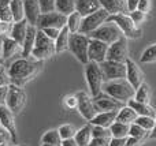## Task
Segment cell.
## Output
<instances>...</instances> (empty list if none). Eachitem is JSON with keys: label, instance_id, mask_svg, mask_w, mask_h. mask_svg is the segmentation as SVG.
Returning a JSON list of instances; mask_svg holds the SVG:
<instances>
[{"label": "cell", "instance_id": "6da1fadb", "mask_svg": "<svg viewBox=\"0 0 156 146\" xmlns=\"http://www.w3.org/2000/svg\"><path fill=\"white\" fill-rule=\"evenodd\" d=\"M43 67L41 60H29V59H18L10 66L8 75L11 79V85L18 87H23L29 81H32Z\"/></svg>", "mask_w": 156, "mask_h": 146}, {"label": "cell", "instance_id": "7a4b0ae2", "mask_svg": "<svg viewBox=\"0 0 156 146\" xmlns=\"http://www.w3.org/2000/svg\"><path fill=\"white\" fill-rule=\"evenodd\" d=\"M103 92L123 104L129 103L136 96V89L127 82V79H116V81L104 82Z\"/></svg>", "mask_w": 156, "mask_h": 146}, {"label": "cell", "instance_id": "3957f363", "mask_svg": "<svg viewBox=\"0 0 156 146\" xmlns=\"http://www.w3.org/2000/svg\"><path fill=\"white\" fill-rule=\"evenodd\" d=\"M85 76L89 86L92 97H97L103 92V85H104V74L101 70V64L94 62H89L85 66Z\"/></svg>", "mask_w": 156, "mask_h": 146}, {"label": "cell", "instance_id": "277c9868", "mask_svg": "<svg viewBox=\"0 0 156 146\" xmlns=\"http://www.w3.org/2000/svg\"><path fill=\"white\" fill-rule=\"evenodd\" d=\"M56 55V49H55V41L51 40L43 30L37 29V36H36V44L33 48L32 56L34 60H41L44 62L48 57H52Z\"/></svg>", "mask_w": 156, "mask_h": 146}, {"label": "cell", "instance_id": "5b68a950", "mask_svg": "<svg viewBox=\"0 0 156 146\" xmlns=\"http://www.w3.org/2000/svg\"><path fill=\"white\" fill-rule=\"evenodd\" d=\"M89 36L76 33V34H70V41H69V51L77 57V60L82 64H88L89 63Z\"/></svg>", "mask_w": 156, "mask_h": 146}, {"label": "cell", "instance_id": "8992f818", "mask_svg": "<svg viewBox=\"0 0 156 146\" xmlns=\"http://www.w3.org/2000/svg\"><path fill=\"white\" fill-rule=\"evenodd\" d=\"M108 22H114L116 26L121 29L122 34L126 38H140L141 36V30L136 26V23L132 21V18L129 16V14H118V15H110Z\"/></svg>", "mask_w": 156, "mask_h": 146}, {"label": "cell", "instance_id": "52a82bcc", "mask_svg": "<svg viewBox=\"0 0 156 146\" xmlns=\"http://www.w3.org/2000/svg\"><path fill=\"white\" fill-rule=\"evenodd\" d=\"M122 36L123 34H122L121 29H119L114 22H108L107 21L104 25H101L97 30H94L93 33H90L89 37L94 38V40L103 41V42H105L107 45H111V44H114L115 41H118Z\"/></svg>", "mask_w": 156, "mask_h": 146}, {"label": "cell", "instance_id": "ba28073f", "mask_svg": "<svg viewBox=\"0 0 156 146\" xmlns=\"http://www.w3.org/2000/svg\"><path fill=\"white\" fill-rule=\"evenodd\" d=\"M108 18H110V14L105 10L100 8L99 11H96V12L90 14V15L85 16V18L82 19V25H81L80 33L81 34L89 36L90 33H93L94 30L99 29L101 25H104L105 22L108 21Z\"/></svg>", "mask_w": 156, "mask_h": 146}, {"label": "cell", "instance_id": "9c48e42d", "mask_svg": "<svg viewBox=\"0 0 156 146\" xmlns=\"http://www.w3.org/2000/svg\"><path fill=\"white\" fill-rule=\"evenodd\" d=\"M25 104H26V93H25V90L22 87L10 85L7 98H5V107L14 115H18L23 109Z\"/></svg>", "mask_w": 156, "mask_h": 146}, {"label": "cell", "instance_id": "30bf717a", "mask_svg": "<svg viewBox=\"0 0 156 146\" xmlns=\"http://www.w3.org/2000/svg\"><path fill=\"white\" fill-rule=\"evenodd\" d=\"M107 60L116 63H126L129 60V46H127V38L122 36L118 41L108 46Z\"/></svg>", "mask_w": 156, "mask_h": 146}, {"label": "cell", "instance_id": "8fae6325", "mask_svg": "<svg viewBox=\"0 0 156 146\" xmlns=\"http://www.w3.org/2000/svg\"><path fill=\"white\" fill-rule=\"evenodd\" d=\"M101 70L104 74V81L111 82L116 79H126V63H116L111 60H105L101 64Z\"/></svg>", "mask_w": 156, "mask_h": 146}, {"label": "cell", "instance_id": "7c38bea8", "mask_svg": "<svg viewBox=\"0 0 156 146\" xmlns=\"http://www.w3.org/2000/svg\"><path fill=\"white\" fill-rule=\"evenodd\" d=\"M67 25V16L63 14L54 11V12H47L41 14L37 22L38 29H47V27H55V29H60L66 27Z\"/></svg>", "mask_w": 156, "mask_h": 146}, {"label": "cell", "instance_id": "4fadbf2b", "mask_svg": "<svg viewBox=\"0 0 156 146\" xmlns=\"http://www.w3.org/2000/svg\"><path fill=\"white\" fill-rule=\"evenodd\" d=\"M93 103L97 114H100V112H111V111L119 112L125 107L123 103L115 100V98H112L111 96L105 94V93H100L97 97H94Z\"/></svg>", "mask_w": 156, "mask_h": 146}, {"label": "cell", "instance_id": "5bb4252c", "mask_svg": "<svg viewBox=\"0 0 156 146\" xmlns=\"http://www.w3.org/2000/svg\"><path fill=\"white\" fill-rule=\"evenodd\" d=\"M77 100H78V111H80L81 116L85 117L89 123L94 119V116L97 115V111L94 108L93 98L89 97V94H86L85 92H78L77 93Z\"/></svg>", "mask_w": 156, "mask_h": 146}, {"label": "cell", "instance_id": "9a60e30c", "mask_svg": "<svg viewBox=\"0 0 156 146\" xmlns=\"http://www.w3.org/2000/svg\"><path fill=\"white\" fill-rule=\"evenodd\" d=\"M108 46L110 45H107V44L103 42V41L90 38V40H89V51H88L89 62H94V63H99V64H103V63L107 60Z\"/></svg>", "mask_w": 156, "mask_h": 146}, {"label": "cell", "instance_id": "2e32d148", "mask_svg": "<svg viewBox=\"0 0 156 146\" xmlns=\"http://www.w3.org/2000/svg\"><path fill=\"white\" fill-rule=\"evenodd\" d=\"M0 126L10 133L11 138H12V144H16L18 139H16V126L14 114L5 105H0Z\"/></svg>", "mask_w": 156, "mask_h": 146}, {"label": "cell", "instance_id": "e0dca14e", "mask_svg": "<svg viewBox=\"0 0 156 146\" xmlns=\"http://www.w3.org/2000/svg\"><path fill=\"white\" fill-rule=\"evenodd\" d=\"M126 79L134 89H138L141 85L144 83V74L141 71V68L133 62L132 59H129L126 62Z\"/></svg>", "mask_w": 156, "mask_h": 146}, {"label": "cell", "instance_id": "ac0fdd59", "mask_svg": "<svg viewBox=\"0 0 156 146\" xmlns=\"http://www.w3.org/2000/svg\"><path fill=\"white\" fill-rule=\"evenodd\" d=\"M23 8H25V19L30 26H37L38 18L41 15L40 4L38 0H23Z\"/></svg>", "mask_w": 156, "mask_h": 146}, {"label": "cell", "instance_id": "d6986e66", "mask_svg": "<svg viewBox=\"0 0 156 146\" xmlns=\"http://www.w3.org/2000/svg\"><path fill=\"white\" fill-rule=\"evenodd\" d=\"M103 10H105L110 15H118V14H126V0H99Z\"/></svg>", "mask_w": 156, "mask_h": 146}, {"label": "cell", "instance_id": "ffe728a7", "mask_svg": "<svg viewBox=\"0 0 156 146\" xmlns=\"http://www.w3.org/2000/svg\"><path fill=\"white\" fill-rule=\"evenodd\" d=\"M101 8L99 0H77L76 3V11L82 18L96 12Z\"/></svg>", "mask_w": 156, "mask_h": 146}, {"label": "cell", "instance_id": "44dd1931", "mask_svg": "<svg viewBox=\"0 0 156 146\" xmlns=\"http://www.w3.org/2000/svg\"><path fill=\"white\" fill-rule=\"evenodd\" d=\"M36 36H37V27L29 25L26 37H25V41H23V44H22V56H23L25 59L32 56L33 48H34V44H36Z\"/></svg>", "mask_w": 156, "mask_h": 146}, {"label": "cell", "instance_id": "7402d4cb", "mask_svg": "<svg viewBox=\"0 0 156 146\" xmlns=\"http://www.w3.org/2000/svg\"><path fill=\"white\" fill-rule=\"evenodd\" d=\"M116 116L118 112L116 111H111V112H100L94 116V119L90 122L92 126H100V127H105L110 128L114 123L116 122Z\"/></svg>", "mask_w": 156, "mask_h": 146}, {"label": "cell", "instance_id": "603a6c76", "mask_svg": "<svg viewBox=\"0 0 156 146\" xmlns=\"http://www.w3.org/2000/svg\"><path fill=\"white\" fill-rule=\"evenodd\" d=\"M18 52L22 53V46L16 42L15 40H12L11 37H5L2 42V57L3 59H10L14 55H16Z\"/></svg>", "mask_w": 156, "mask_h": 146}, {"label": "cell", "instance_id": "cb8c5ba5", "mask_svg": "<svg viewBox=\"0 0 156 146\" xmlns=\"http://www.w3.org/2000/svg\"><path fill=\"white\" fill-rule=\"evenodd\" d=\"M27 29H29V23H27L26 19L18 22V23H14L12 26H11V30H10L11 38L15 40L16 42L22 46V44H23V41H25V37H26Z\"/></svg>", "mask_w": 156, "mask_h": 146}, {"label": "cell", "instance_id": "d4e9b609", "mask_svg": "<svg viewBox=\"0 0 156 146\" xmlns=\"http://www.w3.org/2000/svg\"><path fill=\"white\" fill-rule=\"evenodd\" d=\"M127 105H129L132 109H134L136 114H137L138 116L156 117V111L149 105V104H141V103H138V101H136L134 98H133V100H130L129 103H127Z\"/></svg>", "mask_w": 156, "mask_h": 146}, {"label": "cell", "instance_id": "484cf974", "mask_svg": "<svg viewBox=\"0 0 156 146\" xmlns=\"http://www.w3.org/2000/svg\"><path fill=\"white\" fill-rule=\"evenodd\" d=\"M138 115L136 114L134 109H132L129 105H125L121 111L118 112V116H116V122L119 123H125V124H133L136 123Z\"/></svg>", "mask_w": 156, "mask_h": 146}, {"label": "cell", "instance_id": "4316f807", "mask_svg": "<svg viewBox=\"0 0 156 146\" xmlns=\"http://www.w3.org/2000/svg\"><path fill=\"white\" fill-rule=\"evenodd\" d=\"M92 138H93V137H92V124L90 123L83 126L82 128H80V130L77 131L76 137H74L78 146H89Z\"/></svg>", "mask_w": 156, "mask_h": 146}, {"label": "cell", "instance_id": "83f0119b", "mask_svg": "<svg viewBox=\"0 0 156 146\" xmlns=\"http://www.w3.org/2000/svg\"><path fill=\"white\" fill-rule=\"evenodd\" d=\"M70 34L67 27H63L60 30L59 37L55 40V49H56V53H62L66 49H69V41H70Z\"/></svg>", "mask_w": 156, "mask_h": 146}, {"label": "cell", "instance_id": "f1b7e54d", "mask_svg": "<svg viewBox=\"0 0 156 146\" xmlns=\"http://www.w3.org/2000/svg\"><path fill=\"white\" fill-rule=\"evenodd\" d=\"M10 10L12 14L14 23L23 21L25 19V8H23V0H11L10 2Z\"/></svg>", "mask_w": 156, "mask_h": 146}, {"label": "cell", "instance_id": "f546056e", "mask_svg": "<svg viewBox=\"0 0 156 146\" xmlns=\"http://www.w3.org/2000/svg\"><path fill=\"white\" fill-rule=\"evenodd\" d=\"M76 3L77 0H56L55 3V10L63 15L69 16L70 14L76 12Z\"/></svg>", "mask_w": 156, "mask_h": 146}, {"label": "cell", "instance_id": "4dcf8cb0", "mask_svg": "<svg viewBox=\"0 0 156 146\" xmlns=\"http://www.w3.org/2000/svg\"><path fill=\"white\" fill-rule=\"evenodd\" d=\"M110 130H111V135H112V138H129L130 124H125V123L115 122L110 127Z\"/></svg>", "mask_w": 156, "mask_h": 146}, {"label": "cell", "instance_id": "1f68e13d", "mask_svg": "<svg viewBox=\"0 0 156 146\" xmlns=\"http://www.w3.org/2000/svg\"><path fill=\"white\" fill-rule=\"evenodd\" d=\"M82 16L77 12H73L67 16V25L66 27L69 29V32L71 34H76V33H80V29H81V25H82Z\"/></svg>", "mask_w": 156, "mask_h": 146}, {"label": "cell", "instance_id": "d6a6232c", "mask_svg": "<svg viewBox=\"0 0 156 146\" xmlns=\"http://www.w3.org/2000/svg\"><path fill=\"white\" fill-rule=\"evenodd\" d=\"M134 100L141 104H149V101H151V93H149V86L145 82L138 89H136Z\"/></svg>", "mask_w": 156, "mask_h": 146}, {"label": "cell", "instance_id": "836d02e7", "mask_svg": "<svg viewBox=\"0 0 156 146\" xmlns=\"http://www.w3.org/2000/svg\"><path fill=\"white\" fill-rule=\"evenodd\" d=\"M41 144H51L55 146H62V138L58 130H48L41 138Z\"/></svg>", "mask_w": 156, "mask_h": 146}, {"label": "cell", "instance_id": "e575fe53", "mask_svg": "<svg viewBox=\"0 0 156 146\" xmlns=\"http://www.w3.org/2000/svg\"><path fill=\"white\" fill-rule=\"evenodd\" d=\"M141 63H155L156 62V44L149 45L145 51L143 52L140 57Z\"/></svg>", "mask_w": 156, "mask_h": 146}, {"label": "cell", "instance_id": "d590c367", "mask_svg": "<svg viewBox=\"0 0 156 146\" xmlns=\"http://www.w3.org/2000/svg\"><path fill=\"white\" fill-rule=\"evenodd\" d=\"M58 131H59V134H60V138H62V141H63V139L74 138V137H76V134H77L76 127H74V126H71V124H63V126H60V127L58 128Z\"/></svg>", "mask_w": 156, "mask_h": 146}, {"label": "cell", "instance_id": "8d00e7d4", "mask_svg": "<svg viewBox=\"0 0 156 146\" xmlns=\"http://www.w3.org/2000/svg\"><path fill=\"white\" fill-rule=\"evenodd\" d=\"M136 124H138L140 127H143L145 131H152V128L155 127V117L138 116L137 120H136Z\"/></svg>", "mask_w": 156, "mask_h": 146}, {"label": "cell", "instance_id": "74e56055", "mask_svg": "<svg viewBox=\"0 0 156 146\" xmlns=\"http://www.w3.org/2000/svg\"><path fill=\"white\" fill-rule=\"evenodd\" d=\"M92 137L93 138H107L111 139V130L105 127H100V126H92Z\"/></svg>", "mask_w": 156, "mask_h": 146}, {"label": "cell", "instance_id": "f35d334b", "mask_svg": "<svg viewBox=\"0 0 156 146\" xmlns=\"http://www.w3.org/2000/svg\"><path fill=\"white\" fill-rule=\"evenodd\" d=\"M147 135H148V131H145L143 127H140V126L136 124V123L130 124L129 137H133V138H140V139H144Z\"/></svg>", "mask_w": 156, "mask_h": 146}, {"label": "cell", "instance_id": "ab89813d", "mask_svg": "<svg viewBox=\"0 0 156 146\" xmlns=\"http://www.w3.org/2000/svg\"><path fill=\"white\" fill-rule=\"evenodd\" d=\"M55 3H56V0H38L41 14L54 12V11H56L55 10Z\"/></svg>", "mask_w": 156, "mask_h": 146}, {"label": "cell", "instance_id": "60d3db41", "mask_svg": "<svg viewBox=\"0 0 156 146\" xmlns=\"http://www.w3.org/2000/svg\"><path fill=\"white\" fill-rule=\"evenodd\" d=\"M129 16L132 18V21L136 23V26H137V25L143 23V22L145 21L147 14H145V12H143V11L136 10V11H133V12H130V14H129Z\"/></svg>", "mask_w": 156, "mask_h": 146}, {"label": "cell", "instance_id": "b9f144b4", "mask_svg": "<svg viewBox=\"0 0 156 146\" xmlns=\"http://www.w3.org/2000/svg\"><path fill=\"white\" fill-rule=\"evenodd\" d=\"M11 85V79L10 75H8V70L2 66L0 67V86H10Z\"/></svg>", "mask_w": 156, "mask_h": 146}, {"label": "cell", "instance_id": "7bdbcfd3", "mask_svg": "<svg viewBox=\"0 0 156 146\" xmlns=\"http://www.w3.org/2000/svg\"><path fill=\"white\" fill-rule=\"evenodd\" d=\"M10 142H12V138H11L10 133H8L4 127L0 126V146H8Z\"/></svg>", "mask_w": 156, "mask_h": 146}, {"label": "cell", "instance_id": "ee69618b", "mask_svg": "<svg viewBox=\"0 0 156 146\" xmlns=\"http://www.w3.org/2000/svg\"><path fill=\"white\" fill-rule=\"evenodd\" d=\"M40 30H43V32L54 41L56 40V38L59 37V34H60V29H55V27H47V29H40Z\"/></svg>", "mask_w": 156, "mask_h": 146}, {"label": "cell", "instance_id": "f6af8a7d", "mask_svg": "<svg viewBox=\"0 0 156 146\" xmlns=\"http://www.w3.org/2000/svg\"><path fill=\"white\" fill-rule=\"evenodd\" d=\"M65 104L69 109H73L78 107V100H77V96H67L65 98Z\"/></svg>", "mask_w": 156, "mask_h": 146}, {"label": "cell", "instance_id": "bcb514c9", "mask_svg": "<svg viewBox=\"0 0 156 146\" xmlns=\"http://www.w3.org/2000/svg\"><path fill=\"white\" fill-rule=\"evenodd\" d=\"M89 146H110V139H107V138H92Z\"/></svg>", "mask_w": 156, "mask_h": 146}, {"label": "cell", "instance_id": "7dc6e473", "mask_svg": "<svg viewBox=\"0 0 156 146\" xmlns=\"http://www.w3.org/2000/svg\"><path fill=\"white\" fill-rule=\"evenodd\" d=\"M138 11H143V12H149L151 11V0H140L138 2Z\"/></svg>", "mask_w": 156, "mask_h": 146}, {"label": "cell", "instance_id": "c3c4849f", "mask_svg": "<svg viewBox=\"0 0 156 146\" xmlns=\"http://www.w3.org/2000/svg\"><path fill=\"white\" fill-rule=\"evenodd\" d=\"M144 142V139H140V138H133V137H129L126 139V144L125 146H141Z\"/></svg>", "mask_w": 156, "mask_h": 146}, {"label": "cell", "instance_id": "681fc988", "mask_svg": "<svg viewBox=\"0 0 156 146\" xmlns=\"http://www.w3.org/2000/svg\"><path fill=\"white\" fill-rule=\"evenodd\" d=\"M8 87L10 86H0V105H5V98L8 94Z\"/></svg>", "mask_w": 156, "mask_h": 146}, {"label": "cell", "instance_id": "f907efd6", "mask_svg": "<svg viewBox=\"0 0 156 146\" xmlns=\"http://www.w3.org/2000/svg\"><path fill=\"white\" fill-rule=\"evenodd\" d=\"M138 2L140 0H126V7H127V11L129 12H133L138 8Z\"/></svg>", "mask_w": 156, "mask_h": 146}, {"label": "cell", "instance_id": "816d5d0a", "mask_svg": "<svg viewBox=\"0 0 156 146\" xmlns=\"http://www.w3.org/2000/svg\"><path fill=\"white\" fill-rule=\"evenodd\" d=\"M127 138H111L110 146H125Z\"/></svg>", "mask_w": 156, "mask_h": 146}, {"label": "cell", "instance_id": "f5cc1de1", "mask_svg": "<svg viewBox=\"0 0 156 146\" xmlns=\"http://www.w3.org/2000/svg\"><path fill=\"white\" fill-rule=\"evenodd\" d=\"M10 2L11 0H0V16L3 15V12H4L8 7H10Z\"/></svg>", "mask_w": 156, "mask_h": 146}, {"label": "cell", "instance_id": "db71d44e", "mask_svg": "<svg viewBox=\"0 0 156 146\" xmlns=\"http://www.w3.org/2000/svg\"><path fill=\"white\" fill-rule=\"evenodd\" d=\"M62 146H78V144L74 138H70V139H63Z\"/></svg>", "mask_w": 156, "mask_h": 146}, {"label": "cell", "instance_id": "11a10c76", "mask_svg": "<svg viewBox=\"0 0 156 146\" xmlns=\"http://www.w3.org/2000/svg\"><path fill=\"white\" fill-rule=\"evenodd\" d=\"M8 27H10V23H5V22H0V36L4 34V33L8 30Z\"/></svg>", "mask_w": 156, "mask_h": 146}, {"label": "cell", "instance_id": "9f6ffc18", "mask_svg": "<svg viewBox=\"0 0 156 146\" xmlns=\"http://www.w3.org/2000/svg\"><path fill=\"white\" fill-rule=\"evenodd\" d=\"M149 138H151V139H156V117H155V127L152 128L151 134H149Z\"/></svg>", "mask_w": 156, "mask_h": 146}, {"label": "cell", "instance_id": "6f0895ef", "mask_svg": "<svg viewBox=\"0 0 156 146\" xmlns=\"http://www.w3.org/2000/svg\"><path fill=\"white\" fill-rule=\"evenodd\" d=\"M3 63H4V59H3V57L0 56V67H2V66H3Z\"/></svg>", "mask_w": 156, "mask_h": 146}, {"label": "cell", "instance_id": "680465c9", "mask_svg": "<svg viewBox=\"0 0 156 146\" xmlns=\"http://www.w3.org/2000/svg\"><path fill=\"white\" fill-rule=\"evenodd\" d=\"M41 146H55V145H51V144H41Z\"/></svg>", "mask_w": 156, "mask_h": 146}, {"label": "cell", "instance_id": "91938a15", "mask_svg": "<svg viewBox=\"0 0 156 146\" xmlns=\"http://www.w3.org/2000/svg\"><path fill=\"white\" fill-rule=\"evenodd\" d=\"M16 146H22V145H16Z\"/></svg>", "mask_w": 156, "mask_h": 146}, {"label": "cell", "instance_id": "94428289", "mask_svg": "<svg viewBox=\"0 0 156 146\" xmlns=\"http://www.w3.org/2000/svg\"><path fill=\"white\" fill-rule=\"evenodd\" d=\"M0 56H2V55H0Z\"/></svg>", "mask_w": 156, "mask_h": 146}]
</instances>
